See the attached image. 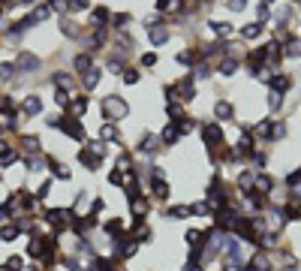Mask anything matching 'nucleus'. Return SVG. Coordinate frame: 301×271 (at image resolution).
Masks as SVG:
<instances>
[{
	"instance_id": "obj_11",
	"label": "nucleus",
	"mask_w": 301,
	"mask_h": 271,
	"mask_svg": "<svg viewBox=\"0 0 301 271\" xmlns=\"http://www.w3.org/2000/svg\"><path fill=\"white\" fill-rule=\"evenodd\" d=\"M51 85H54V91H67V94H72V91H75V72H64V69L51 72Z\"/></svg>"
},
{
	"instance_id": "obj_29",
	"label": "nucleus",
	"mask_w": 301,
	"mask_h": 271,
	"mask_svg": "<svg viewBox=\"0 0 301 271\" xmlns=\"http://www.w3.org/2000/svg\"><path fill=\"white\" fill-rule=\"evenodd\" d=\"M253 178H256V169H241L238 172V187H244V193L253 190Z\"/></svg>"
},
{
	"instance_id": "obj_42",
	"label": "nucleus",
	"mask_w": 301,
	"mask_h": 271,
	"mask_svg": "<svg viewBox=\"0 0 301 271\" xmlns=\"http://www.w3.org/2000/svg\"><path fill=\"white\" fill-rule=\"evenodd\" d=\"M61 34H64V36H78V28H75V21L64 18V21H61Z\"/></svg>"
},
{
	"instance_id": "obj_13",
	"label": "nucleus",
	"mask_w": 301,
	"mask_h": 271,
	"mask_svg": "<svg viewBox=\"0 0 301 271\" xmlns=\"http://www.w3.org/2000/svg\"><path fill=\"white\" fill-rule=\"evenodd\" d=\"M214 118L217 121H235V105L226 97H217V102H214Z\"/></svg>"
},
{
	"instance_id": "obj_31",
	"label": "nucleus",
	"mask_w": 301,
	"mask_h": 271,
	"mask_svg": "<svg viewBox=\"0 0 301 271\" xmlns=\"http://www.w3.org/2000/svg\"><path fill=\"white\" fill-rule=\"evenodd\" d=\"M283 136H286V124H283V121H274V124H271V133H268L265 142H280Z\"/></svg>"
},
{
	"instance_id": "obj_19",
	"label": "nucleus",
	"mask_w": 301,
	"mask_h": 271,
	"mask_svg": "<svg viewBox=\"0 0 301 271\" xmlns=\"http://www.w3.org/2000/svg\"><path fill=\"white\" fill-rule=\"evenodd\" d=\"M178 142H181V133H178V127H175V124H166V127L160 130V145H163V148H175Z\"/></svg>"
},
{
	"instance_id": "obj_48",
	"label": "nucleus",
	"mask_w": 301,
	"mask_h": 271,
	"mask_svg": "<svg viewBox=\"0 0 301 271\" xmlns=\"http://www.w3.org/2000/svg\"><path fill=\"white\" fill-rule=\"evenodd\" d=\"M211 75V64H199L196 67V78H208Z\"/></svg>"
},
{
	"instance_id": "obj_2",
	"label": "nucleus",
	"mask_w": 301,
	"mask_h": 271,
	"mask_svg": "<svg viewBox=\"0 0 301 271\" xmlns=\"http://www.w3.org/2000/svg\"><path fill=\"white\" fill-rule=\"evenodd\" d=\"M58 133H64L67 139L78 142V145H85V142H88L85 121H78V118H72V115H64V121H61V130H58Z\"/></svg>"
},
{
	"instance_id": "obj_54",
	"label": "nucleus",
	"mask_w": 301,
	"mask_h": 271,
	"mask_svg": "<svg viewBox=\"0 0 301 271\" xmlns=\"http://www.w3.org/2000/svg\"><path fill=\"white\" fill-rule=\"evenodd\" d=\"M292 3H295V6H298V3H301V0H292Z\"/></svg>"
},
{
	"instance_id": "obj_14",
	"label": "nucleus",
	"mask_w": 301,
	"mask_h": 271,
	"mask_svg": "<svg viewBox=\"0 0 301 271\" xmlns=\"http://www.w3.org/2000/svg\"><path fill=\"white\" fill-rule=\"evenodd\" d=\"M88 109H91V97L88 94H78V97H72V102H69V115L78 118V121L88 115Z\"/></svg>"
},
{
	"instance_id": "obj_32",
	"label": "nucleus",
	"mask_w": 301,
	"mask_h": 271,
	"mask_svg": "<svg viewBox=\"0 0 301 271\" xmlns=\"http://www.w3.org/2000/svg\"><path fill=\"white\" fill-rule=\"evenodd\" d=\"M121 82H124V85H139V82H142V72L135 67H127L121 72Z\"/></svg>"
},
{
	"instance_id": "obj_45",
	"label": "nucleus",
	"mask_w": 301,
	"mask_h": 271,
	"mask_svg": "<svg viewBox=\"0 0 301 271\" xmlns=\"http://www.w3.org/2000/svg\"><path fill=\"white\" fill-rule=\"evenodd\" d=\"M139 64H142V67H157V55H154V51H148V55H142V58H139Z\"/></svg>"
},
{
	"instance_id": "obj_7",
	"label": "nucleus",
	"mask_w": 301,
	"mask_h": 271,
	"mask_svg": "<svg viewBox=\"0 0 301 271\" xmlns=\"http://www.w3.org/2000/svg\"><path fill=\"white\" fill-rule=\"evenodd\" d=\"M75 160H78V166H85L88 172H97L102 166V157H100V154H94L88 145H81V148L75 151Z\"/></svg>"
},
{
	"instance_id": "obj_5",
	"label": "nucleus",
	"mask_w": 301,
	"mask_h": 271,
	"mask_svg": "<svg viewBox=\"0 0 301 271\" xmlns=\"http://www.w3.org/2000/svg\"><path fill=\"white\" fill-rule=\"evenodd\" d=\"M148 190H151V196H154L157 202H169V196H172V181H169V178H148Z\"/></svg>"
},
{
	"instance_id": "obj_38",
	"label": "nucleus",
	"mask_w": 301,
	"mask_h": 271,
	"mask_svg": "<svg viewBox=\"0 0 301 271\" xmlns=\"http://www.w3.org/2000/svg\"><path fill=\"white\" fill-rule=\"evenodd\" d=\"M108 21H112V28H115V31H124V28H127V21H130V12H118V15H112Z\"/></svg>"
},
{
	"instance_id": "obj_36",
	"label": "nucleus",
	"mask_w": 301,
	"mask_h": 271,
	"mask_svg": "<svg viewBox=\"0 0 301 271\" xmlns=\"http://www.w3.org/2000/svg\"><path fill=\"white\" fill-rule=\"evenodd\" d=\"M108 184L124 190V187H127V175H124V172H118V169H112V172H108Z\"/></svg>"
},
{
	"instance_id": "obj_26",
	"label": "nucleus",
	"mask_w": 301,
	"mask_h": 271,
	"mask_svg": "<svg viewBox=\"0 0 301 271\" xmlns=\"http://www.w3.org/2000/svg\"><path fill=\"white\" fill-rule=\"evenodd\" d=\"M72 69H75V75H85L88 69H94V58L91 55H75L72 58Z\"/></svg>"
},
{
	"instance_id": "obj_52",
	"label": "nucleus",
	"mask_w": 301,
	"mask_h": 271,
	"mask_svg": "<svg viewBox=\"0 0 301 271\" xmlns=\"http://www.w3.org/2000/svg\"><path fill=\"white\" fill-rule=\"evenodd\" d=\"M3 133H6V124H3V118H0V139H3Z\"/></svg>"
},
{
	"instance_id": "obj_25",
	"label": "nucleus",
	"mask_w": 301,
	"mask_h": 271,
	"mask_svg": "<svg viewBox=\"0 0 301 271\" xmlns=\"http://www.w3.org/2000/svg\"><path fill=\"white\" fill-rule=\"evenodd\" d=\"M262 34H265V24L262 21H250V24L241 28V39H259Z\"/></svg>"
},
{
	"instance_id": "obj_56",
	"label": "nucleus",
	"mask_w": 301,
	"mask_h": 271,
	"mask_svg": "<svg viewBox=\"0 0 301 271\" xmlns=\"http://www.w3.org/2000/svg\"><path fill=\"white\" fill-rule=\"evenodd\" d=\"M0 178H3V175H0Z\"/></svg>"
},
{
	"instance_id": "obj_47",
	"label": "nucleus",
	"mask_w": 301,
	"mask_h": 271,
	"mask_svg": "<svg viewBox=\"0 0 301 271\" xmlns=\"http://www.w3.org/2000/svg\"><path fill=\"white\" fill-rule=\"evenodd\" d=\"M268 18H271V6H268V3H259V21L265 24Z\"/></svg>"
},
{
	"instance_id": "obj_27",
	"label": "nucleus",
	"mask_w": 301,
	"mask_h": 271,
	"mask_svg": "<svg viewBox=\"0 0 301 271\" xmlns=\"http://www.w3.org/2000/svg\"><path fill=\"white\" fill-rule=\"evenodd\" d=\"M51 190H54V178H51V175H48V178H42V184H39V187H36V202L42 205L45 202V199H48V196H51Z\"/></svg>"
},
{
	"instance_id": "obj_23",
	"label": "nucleus",
	"mask_w": 301,
	"mask_h": 271,
	"mask_svg": "<svg viewBox=\"0 0 301 271\" xmlns=\"http://www.w3.org/2000/svg\"><path fill=\"white\" fill-rule=\"evenodd\" d=\"M238 69H241V61H238V58H223V61L217 64V72H220L223 78H232Z\"/></svg>"
},
{
	"instance_id": "obj_18",
	"label": "nucleus",
	"mask_w": 301,
	"mask_h": 271,
	"mask_svg": "<svg viewBox=\"0 0 301 271\" xmlns=\"http://www.w3.org/2000/svg\"><path fill=\"white\" fill-rule=\"evenodd\" d=\"M169 39H172L169 24H160V28H151V31H148V42H151V45H166Z\"/></svg>"
},
{
	"instance_id": "obj_44",
	"label": "nucleus",
	"mask_w": 301,
	"mask_h": 271,
	"mask_svg": "<svg viewBox=\"0 0 301 271\" xmlns=\"http://www.w3.org/2000/svg\"><path fill=\"white\" fill-rule=\"evenodd\" d=\"M88 6H91V0H69L67 3L69 12H81V9H88Z\"/></svg>"
},
{
	"instance_id": "obj_39",
	"label": "nucleus",
	"mask_w": 301,
	"mask_h": 271,
	"mask_svg": "<svg viewBox=\"0 0 301 271\" xmlns=\"http://www.w3.org/2000/svg\"><path fill=\"white\" fill-rule=\"evenodd\" d=\"M250 160H253V166H256V172H262V169L268 166V154H265V151H259V148L253 151V157H250Z\"/></svg>"
},
{
	"instance_id": "obj_20",
	"label": "nucleus",
	"mask_w": 301,
	"mask_h": 271,
	"mask_svg": "<svg viewBox=\"0 0 301 271\" xmlns=\"http://www.w3.org/2000/svg\"><path fill=\"white\" fill-rule=\"evenodd\" d=\"M88 265H91L88 271H118V262H115L112 256H100V253H97V256H91V262H88Z\"/></svg>"
},
{
	"instance_id": "obj_51",
	"label": "nucleus",
	"mask_w": 301,
	"mask_h": 271,
	"mask_svg": "<svg viewBox=\"0 0 301 271\" xmlns=\"http://www.w3.org/2000/svg\"><path fill=\"white\" fill-rule=\"evenodd\" d=\"M292 208H295V220H301V202H298V205H292Z\"/></svg>"
},
{
	"instance_id": "obj_3",
	"label": "nucleus",
	"mask_w": 301,
	"mask_h": 271,
	"mask_svg": "<svg viewBox=\"0 0 301 271\" xmlns=\"http://www.w3.org/2000/svg\"><path fill=\"white\" fill-rule=\"evenodd\" d=\"M160 136H154V133H139V142H135V154L139 157H145V160H154L157 154H160Z\"/></svg>"
},
{
	"instance_id": "obj_41",
	"label": "nucleus",
	"mask_w": 301,
	"mask_h": 271,
	"mask_svg": "<svg viewBox=\"0 0 301 271\" xmlns=\"http://www.w3.org/2000/svg\"><path fill=\"white\" fill-rule=\"evenodd\" d=\"M283 105V94H277V91H268V109L271 112H277Z\"/></svg>"
},
{
	"instance_id": "obj_49",
	"label": "nucleus",
	"mask_w": 301,
	"mask_h": 271,
	"mask_svg": "<svg viewBox=\"0 0 301 271\" xmlns=\"http://www.w3.org/2000/svg\"><path fill=\"white\" fill-rule=\"evenodd\" d=\"M226 6H229V9H232V12H241V9H244V6H247V0H229V3H226Z\"/></svg>"
},
{
	"instance_id": "obj_15",
	"label": "nucleus",
	"mask_w": 301,
	"mask_h": 271,
	"mask_svg": "<svg viewBox=\"0 0 301 271\" xmlns=\"http://www.w3.org/2000/svg\"><path fill=\"white\" fill-rule=\"evenodd\" d=\"M187 217H193V211H190V205H166L163 208V220H187Z\"/></svg>"
},
{
	"instance_id": "obj_24",
	"label": "nucleus",
	"mask_w": 301,
	"mask_h": 271,
	"mask_svg": "<svg viewBox=\"0 0 301 271\" xmlns=\"http://www.w3.org/2000/svg\"><path fill=\"white\" fill-rule=\"evenodd\" d=\"M18 235H21V229H18V226H15L12 220L0 226V244H12V241H15Z\"/></svg>"
},
{
	"instance_id": "obj_37",
	"label": "nucleus",
	"mask_w": 301,
	"mask_h": 271,
	"mask_svg": "<svg viewBox=\"0 0 301 271\" xmlns=\"http://www.w3.org/2000/svg\"><path fill=\"white\" fill-rule=\"evenodd\" d=\"M3 265H6V271H21V268H24V256L12 253V256H9V259H6Z\"/></svg>"
},
{
	"instance_id": "obj_53",
	"label": "nucleus",
	"mask_w": 301,
	"mask_h": 271,
	"mask_svg": "<svg viewBox=\"0 0 301 271\" xmlns=\"http://www.w3.org/2000/svg\"><path fill=\"white\" fill-rule=\"evenodd\" d=\"M265 3H268V6H271V3H277V0H265Z\"/></svg>"
},
{
	"instance_id": "obj_8",
	"label": "nucleus",
	"mask_w": 301,
	"mask_h": 271,
	"mask_svg": "<svg viewBox=\"0 0 301 271\" xmlns=\"http://www.w3.org/2000/svg\"><path fill=\"white\" fill-rule=\"evenodd\" d=\"M18 112H21V118H39L42 115V97L39 94H28L18 102Z\"/></svg>"
},
{
	"instance_id": "obj_9",
	"label": "nucleus",
	"mask_w": 301,
	"mask_h": 271,
	"mask_svg": "<svg viewBox=\"0 0 301 271\" xmlns=\"http://www.w3.org/2000/svg\"><path fill=\"white\" fill-rule=\"evenodd\" d=\"M292 85H295V78H292L289 72H271V75H268V91L286 94V91H292Z\"/></svg>"
},
{
	"instance_id": "obj_55",
	"label": "nucleus",
	"mask_w": 301,
	"mask_h": 271,
	"mask_svg": "<svg viewBox=\"0 0 301 271\" xmlns=\"http://www.w3.org/2000/svg\"><path fill=\"white\" fill-rule=\"evenodd\" d=\"M0 271H6V265H0Z\"/></svg>"
},
{
	"instance_id": "obj_33",
	"label": "nucleus",
	"mask_w": 301,
	"mask_h": 271,
	"mask_svg": "<svg viewBox=\"0 0 301 271\" xmlns=\"http://www.w3.org/2000/svg\"><path fill=\"white\" fill-rule=\"evenodd\" d=\"M48 15H51V6H48V3H42V6H36L34 12H31V18H34V24H39V21H45Z\"/></svg>"
},
{
	"instance_id": "obj_12",
	"label": "nucleus",
	"mask_w": 301,
	"mask_h": 271,
	"mask_svg": "<svg viewBox=\"0 0 301 271\" xmlns=\"http://www.w3.org/2000/svg\"><path fill=\"white\" fill-rule=\"evenodd\" d=\"M97 139H100V142H115V145H121V142H124V133H121L118 124L105 121V124L100 127V133H97Z\"/></svg>"
},
{
	"instance_id": "obj_6",
	"label": "nucleus",
	"mask_w": 301,
	"mask_h": 271,
	"mask_svg": "<svg viewBox=\"0 0 301 271\" xmlns=\"http://www.w3.org/2000/svg\"><path fill=\"white\" fill-rule=\"evenodd\" d=\"M15 69H18V72H24V75H34V72L42 69V61L36 58L34 51H21V55L15 58Z\"/></svg>"
},
{
	"instance_id": "obj_17",
	"label": "nucleus",
	"mask_w": 301,
	"mask_h": 271,
	"mask_svg": "<svg viewBox=\"0 0 301 271\" xmlns=\"http://www.w3.org/2000/svg\"><path fill=\"white\" fill-rule=\"evenodd\" d=\"M48 166H51V175H54L58 181H72V169H69L67 163H61L58 157L48 154Z\"/></svg>"
},
{
	"instance_id": "obj_50",
	"label": "nucleus",
	"mask_w": 301,
	"mask_h": 271,
	"mask_svg": "<svg viewBox=\"0 0 301 271\" xmlns=\"http://www.w3.org/2000/svg\"><path fill=\"white\" fill-rule=\"evenodd\" d=\"M280 271H301V268L295 265V259H289V262H286V268H280Z\"/></svg>"
},
{
	"instance_id": "obj_35",
	"label": "nucleus",
	"mask_w": 301,
	"mask_h": 271,
	"mask_svg": "<svg viewBox=\"0 0 301 271\" xmlns=\"http://www.w3.org/2000/svg\"><path fill=\"white\" fill-rule=\"evenodd\" d=\"M69 102H72V94H67V91H54V105H58V109L69 112Z\"/></svg>"
},
{
	"instance_id": "obj_4",
	"label": "nucleus",
	"mask_w": 301,
	"mask_h": 271,
	"mask_svg": "<svg viewBox=\"0 0 301 271\" xmlns=\"http://www.w3.org/2000/svg\"><path fill=\"white\" fill-rule=\"evenodd\" d=\"M232 151L238 154V160H247V157H253V151H256V139H253V133H250L247 127L241 130L238 142L232 145Z\"/></svg>"
},
{
	"instance_id": "obj_46",
	"label": "nucleus",
	"mask_w": 301,
	"mask_h": 271,
	"mask_svg": "<svg viewBox=\"0 0 301 271\" xmlns=\"http://www.w3.org/2000/svg\"><path fill=\"white\" fill-rule=\"evenodd\" d=\"M295 184H301V169H295V172L286 175V187H295Z\"/></svg>"
},
{
	"instance_id": "obj_22",
	"label": "nucleus",
	"mask_w": 301,
	"mask_h": 271,
	"mask_svg": "<svg viewBox=\"0 0 301 271\" xmlns=\"http://www.w3.org/2000/svg\"><path fill=\"white\" fill-rule=\"evenodd\" d=\"M100 82H102V69H97V67L88 69V72L81 75V88H85V94H91V91H94Z\"/></svg>"
},
{
	"instance_id": "obj_40",
	"label": "nucleus",
	"mask_w": 301,
	"mask_h": 271,
	"mask_svg": "<svg viewBox=\"0 0 301 271\" xmlns=\"http://www.w3.org/2000/svg\"><path fill=\"white\" fill-rule=\"evenodd\" d=\"M181 6H184V3H181V0H157V12H175V9H181Z\"/></svg>"
},
{
	"instance_id": "obj_10",
	"label": "nucleus",
	"mask_w": 301,
	"mask_h": 271,
	"mask_svg": "<svg viewBox=\"0 0 301 271\" xmlns=\"http://www.w3.org/2000/svg\"><path fill=\"white\" fill-rule=\"evenodd\" d=\"M100 229L108 235V241H115V238H121L127 232V223H124V217H108V220H102Z\"/></svg>"
},
{
	"instance_id": "obj_1",
	"label": "nucleus",
	"mask_w": 301,
	"mask_h": 271,
	"mask_svg": "<svg viewBox=\"0 0 301 271\" xmlns=\"http://www.w3.org/2000/svg\"><path fill=\"white\" fill-rule=\"evenodd\" d=\"M100 112H102L105 121L121 124V121L130 115V102L124 100V97H118V94H108V97H102L100 100Z\"/></svg>"
},
{
	"instance_id": "obj_34",
	"label": "nucleus",
	"mask_w": 301,
	"mask_h": 271,
	"mask_svg": "<svg viewBox=\"0 0 301 271\" xmlns=\"http://www.w3.org/2000/svg\"><path fill=\"white\" fill-rule=\"evenodd\" d=\"M15 72H18V69H15V64L3 61V64H0V82H12V78H15Z\"/></svg>"
},
{
	"instance_id": "obj_28",
	"label": "nucleus",
	"mask_w": 301,
	"mask_h": 271,
	"mask_svg": "<svg viewBox=\"0 0 301 271\" xmlns=\"http://www.w3.org/2000/svg\"><path fill=\"white\" fill-rule=\"evenodd\" d=\"M250 265H253L256 271H271V268H274V265H271V256H268V253H262V250H259V253H253Z\"/></svg>"
},
{
	"instance_id": "obj_30",
	"label": "nucleus",
	"mask_w": 301,
	"mask_h": 271,
	"mask_svg": "<svg viewBox=\"0 0 301 271\" xmlns=\"http://www.w3.org/2000/svg\"><path fill=\"white\" fill-rule=\"evenodd\" d=\"M208 28H211V34H217V36H232L235 34V28L229 21H208Z\"/></svg>"
},
{
	"instance_id": "obj_43",
	"label": "nucleus",
	"mask_w": 301,
	"mask_h": 271,
	"mask_svg": "<svg viewBox=\"0 0 301 271\" xmlns=\"http://www.w3.org/2000/svg\"><path fill=\"white\" fill-rule=\"evenodd\" d=\"M61 121H64V115H45L42 124H45L48 130H61Z\"/></svg>"
},
{
	"instance_id": "obj_16",
	"label": "nucleus",
	"mask_w": 301,
	"mask_h": 271,
	"mask_svg": "<svg viewBox=\"0 0 301 271\" xmlns=\"http://www.w3.org/2000/svg\"><path fill=\"white\" fill-rule=\"evenodd\" d=\"M166 118H169V124H181V121L187 118V109H184V102L169 100V102H166Z\"/></svg>"
},
{
	"instance_id": "obj_21",
	"label": "nucleus",
	"mask_w": 301,
	"mask_h": 271,
	"mask_svg": "<svg viewBox=\"0 0 301 271\" xmlns=\"http://www.w3.org/2000/svg\"><path fill=\"white\" fill-rule=\"evenodd\" d=\"M253 190L262 193V196H268V193L274 190V178L265 175V172H256V178H253Z\"/></svg>"
}]
</instances>
